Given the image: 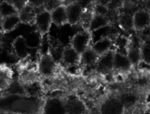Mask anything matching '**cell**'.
I'll return each instance as SVG.
<instances>
[{
    "mask_svg": "<svg viewBox=\"0 0 150 114\" xmlns=\"http://www.w3.org/2000/svg\"><path fill=\"white\" fill-rule=\"evenodd\" d=\"M56 70V62L48 49L46 53L41 54L38 63V72L43 80L50 79L54 76Z\"/></svg>",
    "mask_w": 150,
    "mask_h": 114,
    "instance_id": "1",
    "label": "cell"
},
{
    "mask_svg": "<svg viewBox=\"0 0 150 114\" xmlns=\"http://www.w3.org/2000/svg\"><path fill=\"white\" fill-rule=\"evenodd\" d=\"M92 37L91 32L89 30L79 31L72 36L70 45L81 55L91 46L90 44Z\"/></svg>",
    "mask_w": 150,
    "mask_h": 114,
    "instance_id": "2",
    "label": "cell"
},
{
    "mask_svg": "<svg viewBox=\"0 0 150 114\" xmlns=\"http://www.w3.org/2000/svg\"><path fill=\"white\" fill-rule=\"evenodd\" d=\"M52 24L50 12L44 9L38 14L35 25L37 28V31L42 38L49 33Z\"/></svg>",
    "mask_w": 150,
    "mask_h": 114,
    "instance_id": "3",
    "label": "cell"
},
{
    "mask_svg": "<svg viewBox=\"0 0 150 114\" xmlns=\"http://www.w3.org/2000/svg\"><path fill=\"white\" fill-rule=\"evenodd\" d=\"M66 5L68 23L73 26L80 23L84 9L78 1H71Z\"/></svg>",
    "mask_w": 150,
    "mask_h": 114,
    "instance_id": "4",
    "label": "cell"
},
{
    "mask_svg": "<svg viewBox=\"0 0 150 114\" xmlns=\"http://www.w3.org/2000/svg\"><path fill=\"white\" fill-rule=\"evenodd\" d=\"M150 13L145 9L137 10L132 15V28L137 31H142L149 26Z\"/></svg>",
    "mask_w": 150,
    "mask_h": 114,
    "instance_id": "5",
    "label": "cell"
},
{
    "mask_svg": "<svg viewBox=\"0 0 150 114\" xmlns=\"http://www.w3.org/2000/svg\"><path fill=\"white\" fill-rule=\"evenodd\" d=\"M11 49L14 55L21 60H23L28 55L30 49L26 40L23 36H18L11 43Z\"/></svg>",
    "mask_w": 150,
    "mask_h": 114,
    "instance_id": "6",
    "label": "cell"
},
{
    "mask_svg": "<svg viewBox=\"0 0 150 114\" xmlns=\"http://www.w3.org/2000/svg\"><path fill=\"white\" fill-rule=\"evenodd\" d=\"M43 9L44 7L35 8L28 2L26 5L18 13L21 23L30 25H35L38 14Z\"/></svg>",
    "mask_w": 150,
    "mask_h": 114,
    "instance_id": "7",
    "label": "cell"
},
{
    "mask_svg": "<svg viewBox=\"0 0 150 114\" xmlns=\"http://www.w3.org/2000/svg\"><path fill=\"white\" fill-rule=\"evenodd\" d=\"M60 61L66 67H74L81 61V55L69 45L64 47Z\"/></svg>",
    "mask_w": 150,
    "mask_h": 114,
    "instance_id": "8",
    "label": "cell"
},
{
    "mask_svg": "<svg viewBox=\"0 0 150 114\" xmlns=\"http://www.w3.org/2000/svg\"><path fill=\"white\" fill-rule=\"evenodd\" d=\"M43 114H66L65 103L57 98H50L45 101Z\"/></svg>",
    "mask_w": 150,
    "mask_h": 114,
    "instance_id": "9",
    "label": "cell"
},
{
    "mask_svg": "<svg viewBox=\"0 0 150 114\" xmlns=\"http://www.w3.org/2000/svg\"><path fill=\"white\" fill-rule=\"evenodd\" d=\"M124 105L119 99H110L104 102L101 107V114H123Z\"/></svg>",
    "mask_w": 150,
    "mask_h": 114,
    "instance_id": "10",
    "label": "cell"
},
{
    "mask_svg": "<svg viewBox=\"0 0 150 114\" xmlns=\"http://www.w3.org/2000/svg\"><path fill=\"white\" fill-rule=\"evenodd\" d=\"M50 13L52 23L57 26H63L68 24L66 5L64 3L55 8Z\"/></svg>",
    "mask_w": 150,
    "mask_h": 114,
    "instance_id": "11",
    "label": "cell"
},
{
    "mask_svg": "<svg viewBox=\"0 0 150 114\" xmlns=\"http://www.w3.org/2000/svg\"><path fill=\"white\" fill-rule=\"evenodd\" d=\"M113 42L108 36H104L95 42L91 48L99 57L108 52L111 50Z\"/></svg>",
    "mask_w": 150,
    "mask_h": 114,
    "instance_id": "12",
    "label": "cell"
},
{
    "mask_svg": "<svg viewBox=\"0 0 150 114\" xmlns=\"http://www.w3.org/2000/svg\"><path fill=\"white\" fill-rule=\"evenodd\" d=\"M114 52L110 50L108 52L99 57L97 62L98 70L106 73L113 68V56Z\"/></svg>",
    "mask_w": 150,
    "mask_h": 114,
    "instance_id": "13",
    "label": "cell"
},
{
    "mask_svg": "<svg viewBox=\"0 0 150 114\" xmlns=\"http://www.w3.org/2000/svg\"><path fill=\"white\" fill-rule=\"evenodd\" d=\"M131 63L126 55L119 52H114L113 56V68L118 70H128L131 67Z\"/></svg>",
    "mask_w": 150,
    "mask_h": 114,
    "instance_id": "14",
    "label": "cell"
},
{
    "mask_svg": "<svg viewBox=\"0 0 150 114\" xmlns=\"http://www.w3.org/2000/svg\"><path fill=\"white\" fill-rule=\"evenodd\" d=\"M110 20L108 16L99 15L94 13L89 27V30L95 32L106 27L110 25Z\"/></svg>",
    "mask_w": 150,
    "mask_h": 114,
    "instance_id": "15",
    "label": "cell"
},
{
    "mask_svg": "<svg viewBox=\"0 0 150 114\" xmlns=\"http://www.w3.org/2000/svg\"><path fill=\"white\" fill-rule=\"evenodd\" d=\"M66 114H86L84 105L77 99H71L65 103Z\"/></svg>",
    "mask_w": 150,
    "mask_h": 114,
    "instance_id": "16",
    "label": "cell"
},
{
    "mask_svg": "<svg viewBox=\"0 0 150 114\" xmlns=\"http://www.w3.org/2000/svg\"><path fill=\"white\" fill-rule=\"evenodd\" d=\"M13 74L10 69L0 66V91L7 89L12 83Z\"/></svg>",
    "mask_w": 150,
    "mask_h": 114,
    "instance_id": "17",
    "label": "cell"
},
{
    "mask_svg": "<svg viewBox=\"0 0 150 114\" xmlns=\"http://www.w3.org/2000/svg\"><path fill=\"white\" fill-rule=\"evenodd\" d=\"M21 23L18 14H13L3 18L2 33H8L14 30Z\"/></svg>",
    "mask_w": 150,
    "mask_h": 114,
    "instance_id": "18",
    "label": "cell"
},
{
    "mask_svg": "<svg viewBox=\"0 0 150 114\" xmlns=\"http://www.w3.org/2000/svg\"><path fill=\"white\" fill-rule=\"evenodd\" d=\"M17 14L18 12L9 1H0V16L2 18Z\"/></svg>",
    "mask_w": 150,
    "mask_h": 114,
    "instance_id": "19",
    "label": "cell"
},
{
    "mask_svg": "<svg viewBox=\"0 0 150 114\" xmlns=\"http://www.w3.org/2000/svg\"><path fill=\"white\" fill-rule=\"evenodd\" d=\"M99 58L91 46L81 55V61L86 65H91L97 63Z\"/></svg>",
    "mask_w": 150,
    "mask_h": 114,
    "instance_id": "20",
    "label": "cell"
},
{
    "mask_svg": "<svg viewBox=\"0 0 150 114\" xmlns=\"http://www.w3.org/2000/svg\"><path fill=\"white\" fill-rule=\"evenodd\" d=\"M25 38L29 49H33L38 47L41 45L43 40V38L37 31L30 33L28 38Z\"/></svg>",
    "mask_w": 150,
    "mask_h": 114,
    "instance_id": "21",
    "label": "cell"
},
{
    "mask_svg": "<svg viewBox=\"0 0 150 114\" xmlns=\"http://www.w3.org/2000/svg\"><path fill=\"white\" fill-rule=\"evenodd\" d=\"M126 55L132 65L139 64L141 60V53L139 48L137 47L130 48L128 50Z\"/></svg>",
    "mask_w": 150,
    "mask_h": 114,
    "instance_id": "22",
    "label": "cell"
},
{
    "mask_svg": "<svg viewBox=\"0 0 150 114\" xmlns=\"http://www.w3.org/2000/svg\"><path fill=\"white\" fill-rule=\"evenodd\" d=\"M141 60L148 65L150 63V44L147 42L143 43L140 48Z\"/></svg>",
    "mask_w": 150,
    "mask_h": 114,
    "instance_id": "23",
    "label": "cell"
},
{
    "mask_svg": "<svg viewBox=\"0 0 150 114\" xmlns=\"http://www.w3.org/2000/svg\"><path fill=\"white\" fill-rule=\"evenodd\" d=\"M63 1H45L44 8L45 10L51 12L55 8L60 5Z\"/></svg>",
    "mask_w": 150,
    "mask_h": 114,
    "instance_id": "24",
    "label": "cell"
},
{
    "mask_svg": "<svg viewBox=\"0 0 150 114\" xmlns=\"http://www.w3.org/2000/svg\"><path fill=\"white\" fill-rule=\"evenodd\" d=\"M108 6L103 5L97 3L94 8V14H99V15L107 16L108 13Z\"/></svg>",
    "mask_w": 150,
    "mask_h": 114,
    "instance_id": "25",
    "label": "cell"
},
{
    "mask_svg": "<svg viewBox=\"0 0 150 114\" xmlns=\"http://www.w3.org/2000/svg\"><path fill=\"white\" fill-rule=\"evenodd\" d=\"M121 25L126 27H132V16H130L129 14H123L120 18Z\"/></svg>",
    "mask_w": 150,
    "mask_h": 114,
    "instance_id": "26",
    "label": "cell"
},
{
    "mask_svg": "<svg viewBox=\"0 0 150 114\" xmlns=\"http://www.w3.org/2000/svg\"><path fill=\"white\" fill-rule=\"evenodd\" d=\"M11 4H12V5L15 8V9L17 11V12H20V11L28 4V1H8Z\"/></svg>",
    "mask_w": 150,
    "mask_h": 114,
    "instance_id": "27",
    "label": "cell"
},
{
    "mask_svg": "<svg viewBox=\"0 0 150 114\" xmlns=\"http://www.w3.org/2000/svg\"><path fill=\"white\" fill-rule=\"evenodd\" d=\"M45 1H28V3L35 8L44 7Z\"/></svg>",
    "mask_w": 150,
    "mask_h": 114,
    "instance_id": "28",
    "label": "cell"
},
{
    "mask_svg": "<svg viewBox=\"0 0 150 114\" xmlns=\"http://www.w3.org/2000/svg\"><path fill=\"white\" fill-rule=\"evenodd\" d=\"M3 18L0 16V33L3 32Z\"/></svg>",
    "mask_w": 150,
    "mask_h": 114,
    "instance_id": "29",
    "label": "cell"
},
{
    "mask_svg": "<svg viewBox=\"0 0 150 114\" xmlns=\"http://www.w3.org/2000/svg\"><path fill=\"white\" fill-rule=\"evenodd\" d=\"M4 46L3 44L1 41H0V56L2 54L4 50Z\"/></svg>",
    "mask_w": 150,
    "mask_h": 114,
    "instance_id": "30",
    "label": "cell"
},
{
    "mask_svg": "<svg viewBox=\"0 0 150 114\" xmlns=\"http://www.w3.org/2000/svg\"><path fill=\"white\" fill-rule=\"evenodd\" d=\"M91 114H101L100 113H99V112H95V113H92Z\"/></svg>",
    "mask_w": 150,
    "mask_h": 114,
    "instance_id": "31",
    "label": "cell"
},
{
    "mask_svg": "<svg viewBox=\"0 0 150 114\" xmlns=\"http://www.w3.org/2000/svg\"><path fill=\"white\" fill-rule=\"evenodd\" d=\"M8 114L7 113V114Z\"/></svg>",
    "mask_w": 150,
    "mask_h": 114,
    "instance_id": "32",
    "label": "cell"
},
{
    "mask_svg": "<svg viewBox=\"0 0 150 114\" xmlns=\"http://www.w3.org/2000/svg\"></svg>",
    "mask_w": 150,
    "mask_h": 114,
    "instance_id": "33",
    "label": "cell"
}]
</instances>
